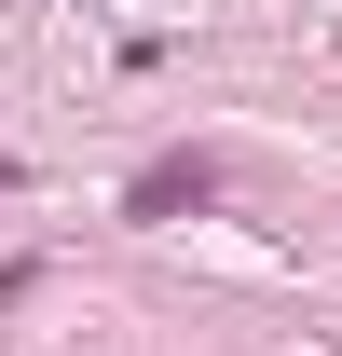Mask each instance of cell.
I'll return each mask as SVG.
<instances>
[{
  "instance_id": "cell-1",
  "label": "cell",
  "mask_w": 342,
  "mask_h": 356,
  "mask_svg": "<svg viewBox=\"0 0 342 356\" xmlns=\"http://www.w3.org/2000/svg\"><path fill=\"white\" fill-rule=\"evenodd\" d=\"M206 192H219V165H206V151H192V165H151V178H137V206H206Z\"/></svg>"
}]
</instances>
